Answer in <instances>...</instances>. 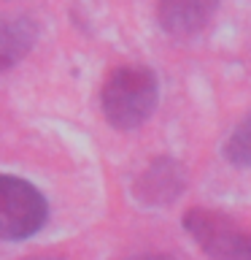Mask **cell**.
<instances>
[{
    "label": "cell",
    "instance_id": "52a82bcc",
    "mask_svg": "<svg viewBox=\"0 0 251 260\" xmlns=\"http://www.w3.org/2000/svg\"><path fill=\"white\" fill-rule=\"evenodd\" d=\"M224 157L238 168H251V114L243 117L224 141Z\"/></svg>",
    "mask_w": 251,
    "mask_h": 260
},
{
    "label": "cell",
    "instance_id": "7a4b0ae2",
    "mask_svg": "<svg viewBox=\"0 0 251 260\" xmlns=\"http://www.w3.org/2000/svg\"><path fill=\"white\" fill-rule=\"evenodd\" d=\"M184 231L214 260H251V231L222 211L189 209L184 214Z\"/></svg>",
    "mask_w": 251,
    "mask_h": 260
},
{
    "label": "cell",
    "instance_id": "ba28073f",
    "mask_svg": "<svg viewBox=\"0 0 251 260\" xmlns=\"http://www.w3.org/2000/svg\"><path fill=\"white\" fill-rule=\"evenodd\" d=\"M133 260H173L170 255H141V257H133Z\"/></svg>",
    "mask_w": 251,
    "mask_h": 260
},
{
    "label": "cell",
    "instance_id": "277c9868",
    "mask_svg": "<svg viewBox=\"0 0 251 260\" xmlns=\"http://www.w3.org/2000/svg\"><path fill=\"white\" fill-rule=\"evenodd\" d=\"M184 184H186L184 168L170 157H159L138 176L133 192L146 206H165L184 192Z\"/></svg>",
    "mask_w": 251,
    "mask_h": 260
},
{
    "label": "cell",
    "instance_id": "8992f818",
    "mask_svg": "<svg viewBox=\"0 0 251 260\" xmlns=\"http://www.w3.org/2000/svg\"><path fill=\"white\" fill-rule=\"evenodd\" d=\"M216 3H205V0H168L159 6V24L170 36H192V32L202 30L208 19L214 16Z\"/></svg>",
    "mask_w": 251,
    "mask_h": 260
},
{
    "label": "cell",
    "instance_id": "3957f363",
    "mask_svg": "<svg viewBox=\"0 0 251 260\" xmlns=\"http://www.w3.org/2000/svg\"><path fill=\"white\" fill-rule=\"evenodd\" d=\"M49 217L46 198L30 182L0 174V239L24 241L44 228Z\"/></svg>",
    "mask_w": 251,
    "mask_h": 260
},
{
    "label": "cell",
    "instance_id": "9c48e42d",
    "mask_svg": "<svg viewBox=\"0 0 251 260\" xmlns=\"http://www.w3.org/2000/svg\"><path fill=\"white\" fill-rule=\"evenodd\" d=\"M27 260H65V257H52V255H44V257H27Z\"/></svg>",
    "mask_w": 251,
    "mask_h": 260
},
{
    "label": "cell",
    "instance_id": "5b68a950",
    "mask_svg": "<svg viewBox=\"0 0 251 260\" xmlns=\"http://www.w3.org/2000/svg\"><path fill=\"white\" fill-rule=\"evenodd\" d=\"M38 24L24 14L0 16V71L14 68L35 46Z\"/></svg>",
    "mask_w": 251,
    "mask_h": 260
},
{
    "label": "cell",
    "instance_id": "6da1fadb",
    "mask_svg": "<svg viewBox=\"0 0 251 260\" xmlns=\"http://www.w3.org/2000/svg\"><path fill=\"white\" fill-rule=\"evenodd\" d=\"M159 101L157 76L146 65H119L105 79L103 114L116 130H133L154 114Z\"/></svg>",
    "mask_w": 251,
    "mask_h": 260
}]
</instances>
